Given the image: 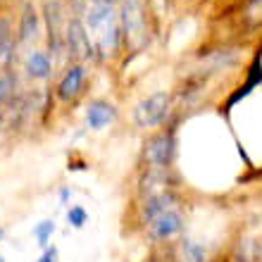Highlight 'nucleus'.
I'll return each mask as SVG.
<instances>
[{"label":"nucleus","instance_id":"6","mask_svg":"<svg viewBox=\"0 0 262 262\" xmlns=\"http://www.w3.org/2000/svg\"><path fill=\"white\" fill-rule=\"evenodd\" d=\"M83 81H86V64H81V62L67 64L62 79L57 83V98L60 100H74L81 93Z\"/></svg>","mask_w":262,"mask_h":262},{"label":"nucleus","instance_id":"9","mask_svg":"<svg viewBox=\"0 0 262 262\" xmlns=\"http://www.w3.org/2000/svg\"><path fill=\"white\" fill-rule=\"evenodd\" d=\"M38 31H41V14L36 10V5L31 0L24 3L19 14V27H17V41L19 43H29L38 38Z\"/></svg>","mask_w":262,"mask_h":262},{"label":"nucleus","instance_id":"16","mask_svg":"<svg viewBox=\"0 0 262 262\" xmlns=\"http://www.w3.org/2000/svg\"><path fill=\"white\" fill-rule=\"evenodd\" d=\"M67 198H69V191H67V188H62V193H60V200H62V203H67Z\"/></svg>","mask_w":262,"mask_h":262},{"label":"nucleus","instance_id":"8","mask_svg":"<svg viewBox=\"0 0 262 262\" xmlns=\"http://www.w3.org/2000/svg\"><path fill=\"white\" fill-rule=\"evenodd\" d=\"M117 119V107L107 100H91L86 105V126L93 131H100L110 126Z\"/></svg>","mask_w":262,"mask_h":262},{"label":"nucleus","instance_id":"18","mask_svg":"<svg viewBox=\"0 0 262 262\" xmlns=\"http://www.w3.org/2000/svg\"><path fill=\"white\" fill-rule=\"evenodd\" d=\"M0 262H5V257H3V255H0Z\"/></svg>","mask_w":262,"mask_h":262},{"label":"nucleus","instance_id":"12","mask_svg":"<svg viewBox=\"0 0 262 262\" xmlns=\"http://www.w3.org/2000/svg\"><path fill=\"white\" fill-rule=\"evenodd\" d=\"M53 231H55V222L53 220H43L38 222L34 227V236L36 241H38V246H43V248H50V236H53Z\"/></svg>","mask_w":262,"mask_h":262},{"label":"nucleus","instance_id":"4","mask_svg":"<svg viewBox=\"0 0 262 262\" xmlns=\"http://www.w3.org/2000/svg\"><path fill=\"white\" fill-rule=\"evenodd\" d=\"M64 50H67L69 64L74 62L83 64L86 60H93L98 55L83 17H69L67 19V27H64Z\"/></svg>","mask_w":262,"mask_h":262},{"label":"nucleus","instance_id":"15","mask_svg":"<svg viewBox=\"0 0 262 262\" xmlns=\"http://www.w3.org/2000/svg\"><path fill=\"white\" fill-rule=\"evenodd\" d=\"M36 262H57V248H55V246L46 248V250H43V255L38 257Z\"/></svg>","mask_w":262,"mask_h":262},{"label":"nucleus","instance_id":"13","mask_svg":"<svg viewBox=\"0 0 262 262\" xmlns=\"http://www.w3.org/2000/svg\"><path fill=\"white\" fill-rule=\"evenodd\" d=\"M86 222H89V214H86V210H83L81 205H72L67 210V224H69V227L81 229Z\"/></svg>","mask_w":262,"mask_h":262},{"label":"nucleus","instance_id":"1","mask_svg":"<svg viewBox=\"0 0 262 262\" xmlns=\"http://www.w3.org/2000/svg\"><path fill=\"white\" fill-rule=\"evenodd\" d=\"M172 115H174V96L169 91H155V93L141 98L134 105L131 122L141 131H152L169 124Z\"/></svg>","mask_w":262,"mask_h":262},{"label":"nucleus","instance_id":"7","mask_svg":"<svg viewBox=\"0 0 262 262\" xmlns=\"http://www.w3.org/2000/svg\"><path fill=\"white\" fill-rule=\"evenodd\" d=\"M174 262H207L210 250L203 241H195L191 236H181L174 243Z\"/></svg>","mask_w":262,"mask_h":262},{"label":"nucleus","instance_id":"3","mask_svg":"<svg viewBox=\"0 0 262 262\" xmlns=\"http://www.w3.org/2000/svg\"><path fill=\"white\" fill-rule=\"evenodd\" d=\"M117 21L124 36V43L138 48L145 43L148 29H145V10L143 0H122L117 7Z\"/></svg>","mask_w":262,"mask_h":262},{"label":"nucleus","instance_id":"11","mask_svg":"<svg viewBox=\"0 0 262 262\" xmlns=\"http://www.w3.org/2000/svg\"><path fill=\"white\" fill-rule=\"evenodd\" d=\"M14 86H17L14 69L12 67H5V64H0V107H3L10 98H12Z\"/></svg>","mask_w":262,"mask_h":262},{"label":"nucleus","instance_id":"17","mask_svg":"<svg viewBox=\"0 0 262 262\" xmlns=\"http://www.w3.org/2000/svg\"><path fill=\"white\" fill-rule=\"evenodd\" d=\"M3 234H5V229H3V227H0V238H3Z\"/></svg>","mask_w":262,"mask_h":262},{"label":"nucleus","instance_id":"10","mask_svg":"<svg viewBox=\"0 0 262 262\" xmlns=\"http://www.w3.org/2000/svg\"><path fill=\"white\" fill-rule=\"evenodd\" d=\"M24 72L31 79H38V81H46L53 74V55L46 53V50H31L27 57H24Z\"/></svg>","mask_w":262,"mask_h":262},{"label":"nucleus","instance_id":"5","mask_svg":"<svg viewBox=\"0 0 262 262\" xmlns=\"http://www.w3.org/2000/svg\"><path fill=\"white\" fill-rule=\"evenodd\" d=\"M143 229H145V236H148L152 243H169V241L181 238V236H184V229H186V217L181 212V205L160 212L158 217H152Z\"/></svg>","mask_w":262,"mask_h":262},{"label":"nucleus","instance_id":"2","mask_svg":"<svg viewBox=\"0 0 262 262\" xmlns=\"http://www.w3.org/2000/svg\"><path fill=\"white\" fill-rule=\"evenodd\" d=\"M143 160L145 169H162L169 172L177 160V129L167 124L162 129L152 131L143 143Z\"/></svg>","mask_w":262,"mask_h":262},{"label":"nucleus","instance_id":"14","mask_svg":"<svg viewBox=\"0 0 262 262\" xmlns=\"http://www.w3.org/2000/svg\"><path fill=\"white\" fill-rule=\"evenodd\" d=\"M67 3L72 10V17H83L89 10V0H67Z\"/></svg>","mask_w":262,"mask_h":262}]
</instances>
